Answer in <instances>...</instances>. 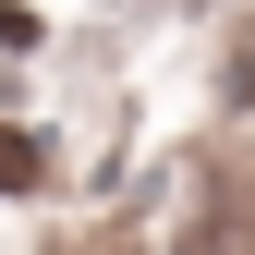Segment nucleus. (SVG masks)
<instances>
[{
  "mask_svg": "<svg viewBox=\"0 0 255 255\" xmlns=\"http://www.w3.org/2000/svg\"><path fill=\"white\" fill-rule=\"evenodd\" d=\"M37 170H49V158H37V134H12V122H0V195H24Z\"/></svg>",
  "mask_w": 255,
  "mask_h": 255,
  "instance_id": "obj_1",
  "label": "nucleus"
}]
</instances>
